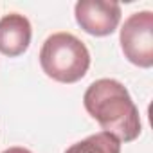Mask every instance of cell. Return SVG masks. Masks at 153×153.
I'll return each mask as SVG.
<instances>
[{"label": "cell", "mask_w": 153, "mask_h": 153, "mask_svg": "<svg viewBox=\"0 0 153 153\" xmlns=\"http://www.w3.org/2000/svg\"><path fill=\"white\" fill-rule=\"evenodd\" d=\"M83 105L90 117L119 142H131L140 135L139 108L121 81L110 78L94 81L83 96Z\"/></svg>", "instance_id": "1"}, {"label": "cell", "mask_w": 153, "mask_h": 153, "mask_svg": "<svg viewBox=\"0 0 153 153\" xmlns=\"http://www.w3.org/2000/svg\"><path fill=\"white\" fill-rule=\"evenodd\" d=\"M42 70L58 83H76L85 78L90 67L87 45L70 33L51 34L40 51Z\"/></svg>", "instance_id": "2"}, {"label": "cell", "mask_w": 153, "mask_h": 153, "mask_svg": "<svg viewBox=\"0 0 153 153\" xmlns=\"http://www.w3.org/2000/svg\"><path fill=\"white\" fill-rule=\"evenodd\" d=\"M119 42L130 63L149 68L153 65V13L139 11L130 15L121 27Z\"/></svg>", "instance_id": "3"}, {"label": "cell", "mask_w": 153, "mask_h": 153, "mask_svg": "<svg viewBox=\"0 0 153 153\" xmlns=\"http://www.w3.org/2000/svg\"><path fill=\"white\" fill-rule=\"evenodd\" d=\"M74 16L85 33L108 36L121 22V6L110 0H79L74 6Z\"/></svg>", "instance_id": "4"}, {"label": "cell", "mask_w": 153, "mask_h": 153, "mask_svg": "<svg viewBox=\"0 0 153 153\" xmlns=\"http://www.w3.org/2000/svg\"><path fill=\"white\" fill-rule=\"evenodd\" d=\"M31 22L18 13H9L0 20V52L9 58L24 54L31 43Z\"/></svg>", "instance_id": "5"}, {"label": "cell", "mask_w": 153, "mask_h": 153, "mask_svg": "<svg viewBox=\"0 0 153 153\" xmlns=\"http://www.w3.org/2000/svg\"><path fill=\"white\" fill-rule=\"evenodd\" d=\"M65 153H121V142L114 135L99 131L72 144Z\"/></svg>", "instance_id": "6"}, {"label": "cell", "mask_w": 153, "mask_h": 153, "mask_svg": "<svg viewBox=\"0 0 153 153\" xmlns=\"http://www.w3.org/2000/svg\"><path fill=\"white\" fill-rule=\"evenodd\" d=\"M2 153H33V151H29V149H25V148H20V146H13V148L4 149Z\"/></svg>", "instance_id": "7"}]
</instances>
